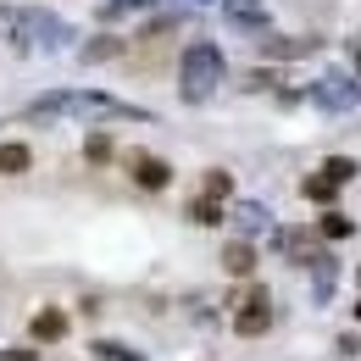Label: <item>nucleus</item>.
Returning <instances> with one entry per match:
<instances>
[{
  "label": "nucleus",
  "instance_id": "obj_3",
  "mask_svg": "<svg viewBox=\"0 0 361 361\" xmlns=\"http://www.w3.org/2000/svg\"><path fill=\"white\" fill-rule=\"evenodd\" d=\"M233 328H239L245 339H256V334H267V328H272V312H267V289H250V295H245V312L233 317Z\"/></svg>",
  "mask_w": 361,
  "mask_h": 361
},
{
  "label": "nucleus",
  "instance_id": "obj_11",
  "mask_svg": "<svg viewBox=\"0 0 361 361\" xmlns=\"http://www.w3.org/2000/svg\"><path fill=\"white\" fill-rule=\"evenodd\" d=\"M200 195H212V200H228V195H233V178H228L223 167H212V173H206V183H200Z\"/></svg>",
  "mask_w": 361,
  "mask_h": 361
},
{
  "label": "nucleus",
  "instance_id": "obj_15",
  "mask_svg": "<svg viewBox=\"0 0 361 361\" xmlns=\"http://www.w3.org/2000/svg\"><path fill=\"white\" fill-rule=\"evenodd\" d=\"M6 361H39L34 350H6Z\"/></svg>",
  "mask_w": 361,
  "mask_h": 361
},
{
  "label": "nucleus",
  "instance_id": "obj_13",
  "mask_svg": "<svg viewBox=\"0 0 361 361\" xmlns=\"http://www.w3.org/2000/svg\"><path fill=\"white\" fill-rule=\"evenodd\" d=\"M322 173H328V178H339V183H350V178H356V161H350V156H328V161H322Z\"/></svg>",
  "mask_w": 361,
  "mask_h": 361
},
{
  "label": "nucleus",
  "instance_id": "obj_9",
  "mask_svg": "<svg viewBox=\"0 0 361 361\" xmlns=\"http://www.w3.org/2000/svg\"><path fill=\"white\" fill-rule=\"evenodd\" d=\"M300 195H306L312 206H328V200H339V178H328V173H312V178L300 183Z\"/></svg>",
  "mask_w": 361,
  "mask_h": 361
},
{
  "label": "nucleus",
  "instance_id": "obj_2",
  "mask_svg": "<svg viewBox=\"0 0 361 361\" xmlns=\"http://www.w3.org/2000/svg\"><path fill=\"white\" fill-rule=\"evenodd\" d=\"M317 106H322V111H356V106H361V84H356V78H322Z\"/></svg>",
  "mask_w": 361,
  "mask_h": 361
},
{
  "label": "nucleus",
  "instance_id": "obj_16",
  "mask_svg": "<svg viewBox=\"0 0 361 361\" xmlns=\"http://www.w3.org/2000/svg\"><path fill=\"white\" fill-rule=\"evenodd\" d=\"M356 322H361V300H356Z\"/></svg>",
  "mask_w": 361,
  "mask_h": 361
},
{
  "label": "nucleus",
  "instance_id": "obj_7",
  "mask_svg": "<svg viewBox=\"0 0 361 361\" xmlns=\"http://www.w3.org/2000/svg\"><path fill=\"white\" fill-rule=\"evenodd\" d=\"M28 167H34V150H28V145H17V139L0 145V173H6V178H23Z\"/></svg>",
  "mask_w": 361,
  "mask_h": 361
},
{
  "label": "nucleus",
  "instance_id": "obj_4",
  "mask_svg": "<svg viewBox=\"0 0 361 361\" xmlns=\"http://www.w3.org/2000/svg\"><path fill=\"white\" fill-rule=\"evenodd\" d=\"M128 167H134V183H139V189H167V183H173V167H167L161 156H134Z\"/></svg>",
  "mask_w": 361,
  "mask_h": 361
},
{
  "label": "nucleus",
  "instance_id": "obj_8",
  "mask_svg": "<svg viewBox=\"0 0 361 361\" xmlns=\"http://www.w3.org/2000/svg\"><path fill=\"white\" fill-rule=\"evenodd\" d=\"M183 217H189V223H200V228H217V223H223V200H212V195H195Z\"/></svg>",
  "mask_w": 361,
  "mask_h": 361
},
{
  "label": "nucleus",
  "instance_id": "obj_6",
  "mask_svg": "<svg viewBox=\"0 0 361 361\" xmlns=\"http://www.w3.org/2000/svg\"><path fill=\"white\" fill-rule=\"evenodd\" d=\"M223 267L233 272V278H250V272H256V245H250V239H233L223 250Z\"/></svg>",
  "mask_w": 361,
  "mask_h": 361
},
{
  "label": "nucleus",
  "instance_id": "obj_1",
  "mask_svg": "<svg viewBox=\"0 0 361 361\" xmlns=\"http://www.w3.org/2000/svg\"><path fill=\"white\" fill-rule=\"evenodd\" d=\"M223 84V56L217 45H189L183 50V100H206Z\"/></svg>",
  "mask_w": 361,
  "mask_h": 361
},
{
  "label": "nucleus",
  "instance_id": "obj_12",
  "mask_svg": "<svg viewBox=\"0 0 361 361\" xmlns=\"http://www.w3.org/2000/svg\"><path fill=\"white\" fill-rule=\"evenodd\" d=\"M84 156H90L94 167H100V161H111V134H90V139H84Z\"/></svg>",
  "mask_w": 361,
  "mask_h": 361
},
{
  "label": "nucleus",
  "instance_id": "obj_14",
  "mask_svg": "<svg viewBox=\"0 0 361 361\" xmlns=\"http://www.w3.org/2000/svg\"><path fill=\"white\" fill-rule=\"evenodd\" d=\"M239 223L256 233V228H267V212H262V206H239Z\"/></svg>",
  "mask_w": 361,
  "mask_h": 361
},
{
  "label": "nucleus",
  "instance_id": "obj_10",
  "mask_svg": "<svg viewBox=\"0 0 361 361\" xmlns=\"http://www.w3.org/2000/svg\"><path fill=\"white\" fill-rule=\"evenodd\" d=\"M350 233H356V223H350L339 206H334V212H322V239H350Z\"/></svg>",
  "mask_w": 361,
  "mask_h": 361
},
{
  "label": "nucleus",
  "instance_id": "obj_5",
  "mask_svg": "<svg viewBox=\"0 0 361 361\" xmlns=\"http://www.w3.org/2000/svg\"><path fill=\"white\" fill-rule=\"evenodd\" d=\"M28 334H34L39 345H56V339L67 334V312H56V306H45V312H34V322H28Z\"/></svg>",
  "mask_w": 361,
  "mask_h": 361
}]
</instances>
